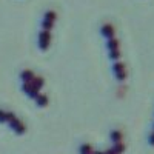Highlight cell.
I'll return each instance as SVG.
<instances>
[{"mask_svg": "<svg viewBox=\"0 0 154 154\" xmlns=\"http://www.w3.org/2000/svg\"><path fill=\"white\" fill-rule=\"evenodd\" d=\"M51 40H53V34H51V31H45V29L38 31V34H37V46H38V49L46 51L49 48Z\"/></svg>", "mask_w": 154, "mask_h": 154, "instance_id": "cell-1", "label": "cell"}, {"mask_svg": "<svg viewBox=\"0 0 154 154\" xmlns=\"http://www.w3.org/2000/svg\"><path fill=\"white\" fill-rule=\"evenodd\" d=\"M99 31H100V35L103 37L105 40L109 38V37H114V34H116V28H114V25L111 22H102Z\"/></svg>", "mask_w": 154, "mask_h": 154, "instance_id": "cell-2", "label": "cell"}, {"mask_svg": "<svg viewBox=\"0 0 154 154\" xmlns=\"http://www.w3.org/2000/svg\"><path fill=\"white\" fill-rule=\"evenodd\" d=\"M9 128L12 130V133L17 134V136H22V134L26 133V125H25V122H23L22 119H19V117H17L14 122L9 123Z\"/></svg>", "mask_w": 154, "mask_h": 154, "instance_id": "cell-3", "label": "cell"}, {"mask_svg": "<svg viewBox=\"0 0 154 154\" xmlns=\"http://www.w3.org/2000/svg\"><path fill=\"white\" fill-rule=\"evenodd\" d=\"M108 137L111 140V143H117V142H123V131L119 130V128H112V130H109L108 133Z\"/></svg>", "mask_w": 154, "mask_h": 154, "instance_id": "cell-4", "label": "cell"}, {"mask_svg": "<svg viewBox=\"0 0 154 154\" xmlns=\"http://www.w3.org/2000/svg\"><path fill=\"white\" fill-rule=\"evenodd\" d=\"M105 48L108 49V51H112V49H120V40L117 37H109V38H106L105 40Z\"/></svg>", "mask_w": 154, "mask_h": 154, "instance_id": "cell-5", "label": "cell"}, {"mask_svg": "<svg viewBox=\"0 0 154 154\" xmlns=\"http://www.w3.org/2000/svg\"><path fill=\"white\" fill-rule=\"evenodd\" d=\"M34 100H35L37 108H45V106H48V103H49V97H48V94H45V93H40Z\"/></svg>", "mask_w": 154, "mask_h": 154, "instance_id": "cell-6", "label": "cell"}, {"mask_svg": "<svg viewBox=\"0 0 154 154\" xmlns=\"http://www.w3.org/2000/svg\"><path fill=\"white\" fill-rule=\"evenodd\" d=\"M29 82H31V86L35 88V89H38V91H42V88L45 86V79H43L42 75H34Z\"/></svg>", "mask_w": 154, "mask_h": 154, "instance_id": "cell-7", "label": "cell"}, {"mask_svg": "<svg viewBox=\"0 0 154 154\" xmlns=\"http://www.w3.org/2000/svg\"><path fill=\"white\" fill-rule=\"evenodd\" d=\"M34 75H35V74H34V71H32V69L25 68V69H22V71L19 72V79H20L22 82H29Z\"/></svg>", "mask_w": 154, "mask_h": 154, "instance_id": "cell-8", "label": "cell"}, {"mask_svg": "<svg viewBox=\"0 0 154 154\" xmlns=\"http://www.w3.org/2000/svg\"><path fill=\"white\" fill-rule=\"evenodd\" d=\"M93 149L94 148L89 142H82V143H79V146H77V154H91Z\"/></svg>", "mask_w": 154, "mask_h": 154, "instance_id": "cell-9", "label": "cell"}, {"mask_svg": "<svg viewBox=\"0 0 154 154\" xmlns=\"http://www.w3.org/2000/svg\"><path fill=\"white\" fill-rule=\"evenodd\" d=\"M56 19H57V12L54 9H45L43 11L42 20H48V22H54L56 23Z\"/></svg>", "mask_w": 154, "mask_h": 154, "instance_id": "cell-10", "label": "cell"}, {"mask_svg": "<svg viewBox=\"0 0 154 154\" xmlns=\"http://www.w3.org/2000/svg\"><path fill=\"white\" fill-rule=\"evenodd\" d=\"M112 74H116V72H120V71H125L126 69V65L122 62V60H117V62H112Z\"/></svg>", "mask_w": 154, "mask_h": 154, "instance_id": "cell-11", "label": "cell"}, {"mask_svg": "<svg viewBox=\"0 0 154 154\" xmlns=\"http://www.w3.org/2000/svg\"><path fill=\"white\" fill-rule=\"evenodd\" d=\"M108 57H109V60H112V62L120 60V57H122L120 49H112V51H108Z\"/></svg>", "mask_w": 154, "mask_h": 154, "instance_id": "cell-12", "label": "cell"}, {"mask_svg": "<svg viewBox=\"0 0 154 154\" xmlns=\"http://www.w3.org/2000/svg\"><path fill=\"white\" fill-rule=\"evenodd\" d=\"M111 148L117 152V154H123L125 151H126V145L123 143V142H117V143H112L111 145Z\"/></svg>", "mask_w": 154, "mask_h": 154, "instance_id": "cell-13", "label": "cell"}, {"mask_svg": "<svg viewBox=\"0 0 154 154\" xmlns=\"http://www.w3.org/2000/svg\"><path fill=\"white\" fill-rule=\"evenodd\" d=\"M40 28L45 31H53L54 28V22H48V20H40Z\"/></svg>", "mask_w": 154, "mask_h": 154, "instance_id": "cell-14", "label": "cell"}, {"mask_svg": "<svg viewBox=\"0 0 154 154\" xmlns=\"http://www.w3.org/2000/svg\"><path fill=\"white\" fill-rule=\"evenodd\" d=\"M17 119V114L14 111H6L5 112V122L6 123H11V122H14Z\"/></svg>", "mask_w": 154, "mask_h": 154, "instance_id": "cell-15", "label": "cell"}, {"mask_svg": "<svg viewBox=\"0 0 154 154\" xmlns=\"http://www.w3.org/2000/svg\"><path fill=\"white\" fill-rule=\"evenodd\" d=\"M114 77H116V80H117V82H125L128 79V71L125 69V71H120V72H116Z\"/></svg>", "mask_w": 154, "mask_h": 154, "instance_id": "cell-16", "label": "cell"}, {"mask_svg": "<svg viewBox=\"0 0 154 154\" xmlns=\"http://www.w3.org/2000/svg\"><path fill=\"white\" fill-rule=\"evenodd\" d=\"M38 94H40V91H38V89H35V88H32L31 86V89H29V91L26 93V97H29V99H35Z\"/></svg>", "mask_w": 154, "mask_h": 154, "instance_id": "cell-17", "label": "cell"}, {"mask_svg": "<svg viewBox=\"0 0 154 154\" xmlns=\"http://www.w3.org/2000/svg\"><path fill=\"white\" fill-rule=\"evenodd\" d=\"M20 88H22V91L26 94L29 89H31V82H22V85H20Z\"/></svg>", "mask_w": 154, "mask_h": 154, "instance_id": "cell-18", "label": "cell"}, {"mask_svg": "<svg viewBox=\"0 0 154 154\" xmlns=\"http://www.w3.org/2000/svg\"><path fill=\"white\" fill-rule=\"evenodd\" d=\"M146 142L149 146H154V131H149L148 136H146Z\"/></svg>", "mask_w": 154, "mask_h": 154, "instance_id": "cell-19", "label": "cell"}, {"mask_svg": "<svg viewBox=\"0 0 154 154\" xmlns=\"http://www.w3.org/2000/svg\"><path fill=\"white\" fill-rule=\"evenodd\" d=\"M5 109H2V108H0V123H3L5 122Z\"/></svg>", "mask_w": 154, "mask_h": 154, "instance_id": "cell-20", "label": "cell"}, {"mask_svg": "<svg viewBox=\"0 0 154 154\" xmlns=\"http://www.w3.org/2000/svg\"><path fill=\"white\" fill-rule=\"evenodd\" d=\"M103 154H117V152H116V151H114V149L109 146V148H106V149L103 151Z\"/></svg>", "mask_w": 154, "mask_h": 154, "instance_id": "cell-21", "label": "cell"}, {"mask_svg": "<svg viewBox=\"0 0 154 154\" xmlns=\"http://www.w3.org/2000/svg\"><path fill=\"white\" fill-rule=\"evenodd\" d=\"M91 154H103V151H102V149H93Z\"/></svg>", "mask_w": 154, "mask_h": 154, "instance_id": "cell-22", "label": "cell"}, {"mask_svg": "<svg viewBox=\"0 0 154 154\" xmlns=\"http://www.w3.org/2000/svg\"><path fill=\"white\" fill-rule=\"evenodd\" d=\"M151 131H154V120H152V125H151Z\"/></svg>", "mask_w": 154, "mask_h": 154, "instance_id": "cell-23", "label": "cell"}]
</instances>
